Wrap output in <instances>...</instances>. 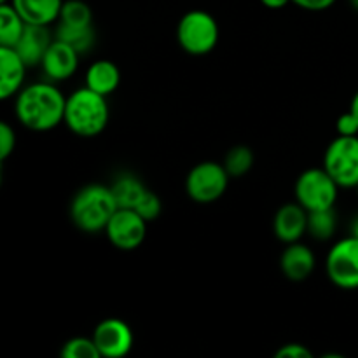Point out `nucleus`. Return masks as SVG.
Returning a JSON list of instances; mask_svg holds the SVG:
<instances>
[{
    "label": "nucleus",
    "mask_w": 358,
    "mask_h": 358,
    "mask_svg": "<svg viewBox=\"0 0 358 358\" xmlns=\"http://www.w3.org/2000/svg\"><path fill=\"white\" fill-rule=\"evenodd\" d=\"M297 7L306 10H313V13H318V10H325L329 7L334 6L336 0H292Z\"/></svg>",
    "instance_id": "obj_29"
},
{
    "label": "nucleus",
    "mask_w": 358,
    "mask_h": 358,
    "mask_svg": "<svg viewBox=\"0 0 358 358\" xmlns=\"http://www.w3.org/2000/svg\"><path fill=\"white\" fill-rule=\"evenodd\" d=\"M66 96L56 83L42 80L23 86L16 94L14 112L24 128L31 131H49L65 119Z\"/></svg>",
    "instance_id": "obj_1"
},
{
    "label": "nucleus",
    "mask_w": 358,
    "mask_h": 358,
    "mask_svg": "<svg viewBox=\"0 0 358 358\" xmlns=\"http://www.w3.org/2000/svg\"><path fill=\"white\" fill-rule=\"evenodd\" d=\"M6 2H10V0H0V3H6Z\"/></svg>",
    "instance_id": "obj_33"
},
{
    "label": "nucleus",
    "mask_w": 358,
    "mask_h": 358,
    "mask_svg": "<svg viewBox=\"0 0 358 358\" xmlns=\"http://www.w3.org/2000/svg\"><path fill=\"white\" fill-rule=\"evenodd\" d=\"M324 168L339 187L357 189L358 136H336L324 154Z\"/></svg>",
    "instance_id": "obj_6"
},
{
    "label": "nucleus",
    "mask_w": 358,
    "mask_h": 358,
    "mask_svg": "<svg viewBox=\"0 0 358 358\" xmlns=\"http://www.w3.org/2000/svg\"><path fill=\"white\" fill-rule=\"evenodd\" d=\"M28 65L14 48L0 45V98L9 100L16 96L24 84Z\"/></svg>",
    "instance_id": "obj_13"
},
{
    "label": "nucleus",
    "mask_w": 358,
    "mask_h": 358,
    "mask_svg": "<svg viewBox=\"0 0 358 358\" xmlns=\"http://www.w3.org/2000/svg\"><path fill=\"white\" fill-rule=\"evenodd\" d=\"M110 189L119 208L129 210H135L136 205L142 201V198L149 191L147 185L133 173H122L119 177H115Z\"/></svg>",
    "instance_id": "obj_18"
},
{
    "label": "nucleus",
    "mask_w": 358,
    "mask_h": 358,
    "mask_svg": "<svg viewBox=\"0 0 358 358\" xmlns=\"http://www.w3.org/2000/svg\"><path fill=\"white\" fill-rule=\"evenodd\" d=\"M338 227V215L334 208L308 212V233L315 240H331Z\"/></svg>",
    "instance_id": "obj_21"
},
{
    "label": "nucleus",
    "mask_w": 358,
    "mask_h": 358,
    "mask_svg": "<svg viewBox=\"0 0 358 358\" xmlns=\"http://www.w3.org/2000/svg\"><path fill=\"white\" fill-rule=\"evenodd\" d=\"M24 23L49 27L58 21L63 0H10Z\"/></svg>",
    "instance_id": "obj_16"
},
{
    "label": "nucleus",
    "mask_w": 358,
    "mask_h": 358,
    "mask_svg": "<svg viewBox=\"0 0 358 358\" xmlns=\"http://www.w3.org/2000/svg\"><path fill=\"white\" fill-rule=\"evenodd\" d=\"M339 185L324 166L303 171L296 180V201L308 212L334 208L338 201Z\"/></svg>",
    "instance_id": "obj_5"
},
{
    "label": "nucleus",
    "mask_w": 358,
    "mask_h": 358,
    "mask_svg": "<svg viewBox=\"0 0 358 358\" xmlns=\"http://www.w3.org/2000/svg\"><path fill=\"white\" fill-rule=\"evenodd\" d=\"M24 27L27 23L13 3H0V45L14 48L23 35Z\"/></svg>",
    "instance_id": "obj_19"
},
{
    "label": "nucleus",
    "mask_w": 358,
    "mask_h": 358,
    "mask_svg": "<svg viewBox=\"0 0 358 358\" xmlns=\"http://www.w3.org/2000/svg\"><path fill=\"white\" fill-rule=\"evenodd\" d=\"M292 0H261V3L268 9H283L287 3H290Z\"/></svg>",
    "instance_id": "obj_30"
},
{
    "label": "nucleus",
    "mask_w": 358,
    "mask_h": 358,
    "mask_svg": "<svg viewBox=\"0 0 358 358\" xmlns=\"http://www.w3.org/2000/svg\"><path fill=\"white\" fill-rule=\"evenodd\" d=\"M357 192H358V187H357Z\"/></svg>",
    "instance_id": "obj_34"
},
{
    "label": "nucleus",
    "mask_w": 358,
    "mask_h": 358,
    "mask_svg": "<svg viewBox=\"0 0 358 358\" xmlns=\"http://www.w3.org/2000/svg\"><path fill=\"white\" fill-rule=\"evenodd\" d=\"M63 358H100L93 338H72L63 345Z\"/></svg>",
    "instance_id": "obj_24"
},
{
    "label": "nucleus",
    "mask_w": 358,
    "mask_h": 358,
    "mask_svg": "<svg viewBox=\"0 0 358 358\" xmlns=\"http://www.w3.org/2000/svg\"><path fill=\"white\" fill-rule=\"evenodd\" d=\"M56 38L72 45L79 55H84L93 49L94 42H96V31H94L93 24L91 27H66V24L58 23Z\"/></svg>",
    "instance_id": "obj_20"
},
{
    "label": "nucleus",
    "mask_w": 358,
    "mask_h": 358,
    "mask_svg": "<svg viewBox=\"0 0 358 358\" xmlns=\"http://www.w3.org/2000/svg\"><path fill=\"white\" fill-rule=\"evenodd\" d=\"M336 129H338V135L341 136H358V119L352 110L339 115L336 121Z\"/></svg>",
    "instance_id": "obj_27"
},
{
    "label": "nucleus",
    "mask_w": 358,
    "mask_h": 358,
    "mask_svg": "<svg viewBox=\"0 0 358 358\" xmlns=\"http://www.w3.org/2000/svg\"><path fill=\"white\" fill-rule=\"evenodd\" d=\"M121 83V72L110 59H96L86 70V86L103 96H110Z\"/></svg>",
    "instance_id": "obj_17"
},
{
    "label": "nucleus",
    "mask_w": 358,
    "mask_h": 358,
    "mask_svg": "<svg viewBox=\"0 0 358 358\" xmlns=\"http://www.w3.org/2000/svg\"><path fill=\"white\" fill-rule=\"evenodd\" d=\"M276 358H311L313 353L306 348L304 345L299 343H289V345H283L282 348L276 352Z\"/></svg>",
    "instance_id": "obj_28"
},
{
    "label": "nucleus",
    "mask_w": 358,
    "mask_h": 358,
    "mask_svg": "<svg viewBox=\"0 0 358 358\" xmlns=\"http://www.w3.org/2000/svg\"><path fill=\"white\" fill-rule=\"evenodd\" d=\"M275 236L283 243H296L308 233V210L299 203H287L275 213Z\"/></svg>",
    "instance_id": "obj_12"
},
{
    "label": "nucleus",
    "mask_w": 358,
    "mask_h": 358,
    "mask_svg": "<svg viewBox=\"0 0 358 358\" xmlns=\"http://www.w3.org/2000/svg\"><path fill=\"white\" fill-rule=\"evenodd\" d=\"M329 280L343 290L358 289V238L350 234L336 241L325 259Z\"/></svg>",
    "instance_id": "obj_8"
},
{
    "label": "nucleus",
    "mask_w": 358,
    "mask_h": 358,
    "mask_svg": "<svg viewBox=\"0 0 358 358\" xmlns=\"http://www.w3.org/2000/svg\"><path fill=\"white\" fill-rule=\"evenodd\" d=\"M79 58L80 55L72 45L55 37V41L51 42L49 49L45 51L41 66L48 80L62 83V80L70 79L76 73L77 66H79Z\"/></svg>",
    "instance_id": "obj_11"
},
{
    "label": "nucleus",
    "mask_w": 358,
    "mask_h": 358,
    "mask_svg": "<svg viewBox=\"0 0 358 358\" xmlns=\"http://www.w3.org/2000/svg\"><path fill=\"white\" fill-rule=\"evenodd\" d=\"M112 189L103 184L84 185L70 203V219L84 233L105 231L108 220L117 210Z\"/></svg>",
    "instance_id": "obj_3"
},
{
    "label": "nucleus",
    "mask_w": 358,
    "mask_h": 358,
    "mask_svg": "<svg viewBox=\"0 0 358 358\" xmlns=\"http://www.w3.org/2000/svg\"><path fill=\"white\" fill-rule=\"evenodd\" d=\"M94 345L103 358L126 357L133 348V331L121 318L100 322L93 332Z\"/></svg>",
    "instance_id": "obj_10"
},
{
    "label": "nucleus",
    "mask_w": 358,
    "mask_h": 358,
    "mask_svg": "<svg viewBox=\"0 0 358 358\" xmlns=\"http://www.w3.org/2000/svg\"><path fill=\"white\" fill-rule=\"evenodd\" d=\"M58 23L66 27H91L93 10L84 0H63Z\"/></svg>",
    "instance_id": "obj_22"
},
{
    "label": "nucleus",
    "mask_w": 358,
    "mask_h": 358,
    "mask_svg": "<svg viewBox=\"0 0 358 358\" xmlns=\"http://www.w3.org/2000/svg\"><path fill=\"white\" fill-rule=\"evenodd\" d=\"M108 119H110V108H108L107 96L103 94L84 86L66 96L63 122L73 135L83 138L101 135L107 128Z\"/></svg>",
    "instance_id": "obj_2"
},
{
    "label": "nucleus",
    "mask_w": 358,
    "mask_h": 358,
    "mask_svg": "<svg viewBox=\"0 0 358 358\" xmlns=\"http://www.w3.org/2000/svg\"><path fill=\"white\" fill-rule=\"evenodd\" d=\"M350 3H352V7L355 10H358V0H350Z\"/></svg>",
    "instance_id": "obj_32"
},
{
    "label": "nucleus",
    "mask_w": 358,
    "mask_h": 358,
    "mask_svg": "<svg viewBox=\"0 0 358 358\" xmlns=\"http://www.w3.org/2000/svg\"><path fill=\"white\" fill-rule=\"evenodd\" d=\"M229 173L222 163L203 161L189 171L185 178V191L192 201L208 205L222 198L229 185Z\"/></svg>",
    "instance_id": "obj_7"
},
{
    "label": "nucleus",
    "mask_w": 358,
    "mask_h": 358,
    "mask_svg": "<svg viewBox=\"0 0 358 358\" xmlns=\"http://www.w3.org/2000/svg\"><path fill=\"white\" fill-rule=\"evenodd\" d=\"M147 220L138 212L129 208H117L108 220L103 233L115 248L124 252L142 247L147 236Z\"/></svg>",
    "instance_id": "obj_9"
},
{
    "label": "nucleus",
    "mask_w": 358,
    "mask_h": 358,
    "mask_svg": "<svg viewBox=\"0 0 358 358\" xmlns=\"http://www.w3.org/2000/svg\"><path fill=\"white\" fill-rule=\"evenodd\" d=\"M350 110L353 112V115L358 119V91L355 93V96L352 98V103H350Z\"/></svg>",
    "instance_id": "obj_31"
},
{
    "label": "nucleus",
    "mask_w": 358,
    "mask_h": 358,
    "mask_svg": "<svg viewBox=\"0 0 358 358\" xmlns=\"http://www.w3.org/2000/svg\"><path fill=\"white\" fill-rule=\"evenodd\" d=\"M161 210H163V205H161L159 196L149 189V191H147V194L142 198V201L136 205L135 212H138L140 215L147 220V222H152V220H156L157 217L161 215Z\"/></svg>",
    "instance_id": "obj_25"
},
{
    "label": "nucleus",
    "mask_w": 358,
    "mask_h": 358,
    "mask_svg": "<svg viewBox=\"0 0 358 358\" xmlns=\"http://www.w3.org/2000/svg\"><path fill=\"white\" fill-rule=\"evenodd\" d=\"M254 150L247 145H236L226 154L224 157V166H226L227 173H229L231 178H240L245 177L248 171L254 166Z\"/></svg>",
    "instance_id": "obj_23"
},
{
    "label": "nucleus",
    "mask_w": 358,
    "mask_h": 358,
    "mask_svg": "<svg viewBox=\"0 0 358 358\" xmlns=\"http://www.w3.org/2000/svg\"><path fill=\"white\" fill-rule=\"evenodd\" d=\"M315 266H317V259H315L313 250L306 245L299 243V241L287 245L282 257H280V268L290 282L308 280L313 275Z\"/></svg>",
    "instance_id": "obj_14"
},
{
    "label": "nucleus",
    "mask_w": 358,
    "mask_h": 358,
    "mask_svg": "<svg viewBox=\"0 0 358 358\" xmlns=\"http://www.w3.org/2000/svg\"><path fill=\"white\" fill-rule=\"evenodd\" d=\"M55 38H51V31L48 27H42V24H28L24 27L23 35L17 41V44L14 45L17 55L23 58V62L27 63L28 69L30 66L41 65L42 59H44L45 51L49 49L51 42Z\"/></svg>",
    "instance_id": "obj_15"
},
{
    "label": "nucleus",
    "mask_w": 358,
    "mask_h": 358,
    "mask_svg": "<svg viewBox=\"0 0 358 358\" xmlns=\"http://www.w3.org/2000/svg\"><path fill=\"white\" fill-rule=\"evenodd\" d=\"M16 147V133L7 122H0V161H6Z\"/></svg>",
    "instance_id": "obj_26"
},
{
    "label": "nucleus",
    "mask_w": 358,
    "mask_h": 358,
    "mask_svg": "<svg viewBox=\"0 0 358 358\" xmlns=\"http://www.w3.org/2000/svg\"><path fill=\"white\" fill-rule=\"evenodd\" d=\"M219 23L210 13L194 9L185 13L177 24L178 45L191 56H205L219 42Z\"/></svg>",
    "instance_id": "obj_4"
}]
</instances>
